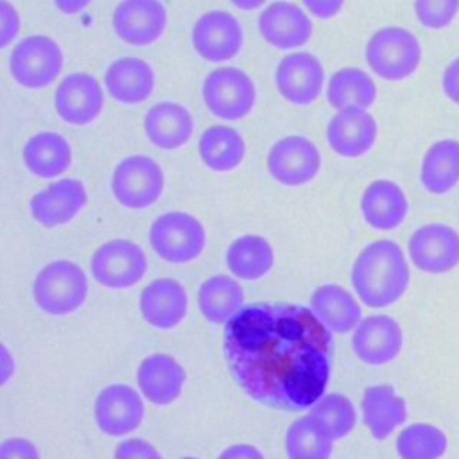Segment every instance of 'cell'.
I'll use <instances>...</instances> for the list:
<instances>
[{"instance_id": "cell-19", "label": "cell", "mask_w": 459, "mask_h": 459, "mask_svg": "<svg viewBox=\"0 0 459 459\" xmlns=\"http://www.w3.org/2000/svg\"><path fill=\"white\" fill-rule=\"evenodd\" d=\"M258 30L265 43L280 50L303 47L312 36L308 13L294 2L274 0L258 14Z\"/></svg>"}, {"instance_id": "cell-32", "label": "cell", "mask_w": 459, "mask_h": 459, "mask_svg": "<svg viewBox=\"0 0 459 459\" xmlns=\"http://www.w3.org/2000/svg\"><path fill=\"white\" fill-rule=\"evenodd\" d=\"M244 307V290L231 274H213L197 289V308L212 325H226Z\"/></svg>"}, {"instance_id": "cell-30", "label": "cell", "mask_w": 459, "mask_h": 459, "mask_svg": "<svg viewBox=\"0 0 459 459\" xmlns=\"http://www.w3.org/2000/svg\"><path fill=\"white\" fill-rule=\"evenodd\" d=\"M420 183L436 195L450 192L459 183V140L441 138L429 145L420 163Z\"/></svg>"}, {"instance_id": "cell-45", "label": "cell", "mask_w": 459, "mask_h": 459, "mask_svg": "<svg viewBox=\"0 0 459 459\" xmlns=\"http://www.w3.org/2000/svg\"><path fill=\"white\" fill-rule=\"evenodd\" d=\"M91 0H54V5L63 14H77L84 11Z\"/></svg>"}, {"instance_id": "cell-47", "label": "cell", "mask_w": 459, "mask_h": 459, "mask_svg": "<svg viewBox=\"0 0 459 459\" xmlns=\"http://www.w3.org/2000/svg\"><path fill=\"white\" fill-rule=\"evenodd\" d=\"M179 459H199V457H194V455H183V457H179Z\"/></svg>"}, {"instance_id": "cell-44", "label": "cell", "mask_w": 459, "mask_h": 459, "mask_svg": "<svg viewBox=\"0 0 459 459\" xmlns=\"http://www.w3.org/2000/svg\"><path fill=\"white\" fill-rule=\"evenodd\" d=\"M14 369H16L14 355L11 353L7 344H2V351H0V380H2V384H7L11 380V377L14 375Z\"/></svg>"}, {"instance_id": "cell-21", "label": "cell", "mask_w": 459, "mask_h": 459, "mask_svg": "<svg viewBox=\"0 0 459 459\" xmlns=\"http://www.w3.org/2000/svg\"><path fill=\"white\" fill-rule=\"evenodd\" d=\"M378 124L364 108H344L326 124V142L342 158H359L377 142Z\"/></svg>"}, {"instance_id": "cell-10", "label": "cell", "mask_w": 459, "mask_h": 459, "mask_svg": "<svg viewBox=\"0 0 459 459\" xmlns=\"http://www.w3.org/2000/svg\"><path fill=\"white\" fill-rule=\"evenodd\" d=\"M321 169L319 147L307 136L287 134L278 138L267 152L269 176L283 186L310 183Z\"/></svg>"}, {"instance_id": "cell-18", "label": "cell", "mask_w": 459, "mask_h": 459, "mask_svg": "<svg viewBox=\"0 0 459 459\" xmlns=\"http://www.w3.org/2000/svg\"><path fill=\"white\" fill-rule=\"evenodd\" d=\"M403 348V330L387 314H373L360 319L351 332V350L368 366H384L394 360Z\"/></svg>"}, {"instance_id": "cell-40", "label": "cell", "mask_w": 459, "mask_h": 459, "mask_svg": "<svg viewBox=\"0 0 459 459\" xmlns=\"http://www.w3.org/2000/svg\"><path fill=\"white\" fill-rule=\"evenodd\" d=\"M20 30V14L9 0H0V47H7Z\"/></svg>"}, {"instance_id": "cell-34", "label": "cell", "mask_w": 459, "mask_h": 459, "mask_svg": "<svg viewBox=\"0 0 459 459\" xmlns=\"http://www.w3.org/2000/svg\"><path fill=\"white\" fill-rule=\"evenodd\" d=\"M377 99V84L368 72L357 66L335 70L326 84V102L335 109L364 108L368 109Z\"/></svg>"}, {"instance_id": "cell-35", "label": "cell", "mask_w": 459, "mask_h": 459, "mask_svg": "<svg viewBox=\"0 0 459 459\" xmlns=\"http://www.w3.org/2000/svg\"><path fill=\"white\" fill-rule=\"evenodd\" d=\"M446 434L432 423H409L402 427L394 439L400 459H441L446 452Z\"/></svg>"}, {"instance_id": "cell-9", "label": "cell", "mask_w": 459, "mask_h": 459, "mask_svg": "<svg viewBox=\"0 0 459 459\" xmlns=\"http://www.w3.org/2000/svg\"><path fill=\"white\" fill-rule=\"evenodd\" d=\"M93 280L111 290L136 285L147 273V256L140 244L129 238H109L102 242L90 258Z\"/></svg>"}, {"instance_id": "cell-31", "label": "cell", "mask_w": 459, "mask_h": 459, "mask_svg": "<svg viewBox=\"0 0 459 459\" xmlns=\"http://www.w3.org/2000/svg\"><path fill=\"white\" fill-rule=\"evenodd\" d=\"M197 152L206 169L213 172H230L242 163L246 156V142L235 127L215 124L201 133Z\"/></svg>"}, {"instance_id": "cell-6", "label": "cell", "mask_w": 459, "mask_h": 459, "mask_svg": "<svg viewBox=\"0 0 459 459\" xmlns=\"http://www.w3.org/2000/svg\"><path fill=\"white\" fill-rule=\"evenodd\" d=\"M109 190L124 208H149L165 190L163 169L147 154H129L115 165L109 178Z\"/></svg>"}, {"instance_id": "cell-23", "label": "cell", "mask_w": 459, "mask_h": 459, "mask_svg": "<svg viewBox=\"0 0 459 459\" xmlns=\"http://www.w3.org/2000/svg\"><path fill=\"white\" fill-rule=\"evenodd\" d=\"M360 215L364 222L378 231L398 228L409 212L403 188L393 179H373L360 194Z\"/></svg>"}, {"instance_id": "cell-12", "label": "cell", "mask_w": 459, "mask_h": 459, "mask_svg": "<svg viewBox=\"0 0 459 459\" xmlns=\"http://www.w3.org/2000/svg\"><path fill=\"white\" fill-rule=\"evenodd\" d=\"M412 265L427 274H443L459 265V231L445 222H429L412 231L407 242Z\"/></svg>"}, {"instance_id": "cell-7", "label": "cell", "mask_w": 459, "mask_h": 459, "mask_svg": "<svg viewBox=\"0 0 459 459\" xmlns=\"http://www.w3.org/2000/svg\"><path fill=\"white\" fill-rule=\"evenodd\" d=\"M65 56L61 45L47 34H30L20 39L9 52V74L22 88L41 90L61 74Z\"/></svg>"}, {"instance_id": "cell-41", "label": "cell", "mask_w": 459, "mask_h": 459, "mask_svg": "<svg viewBox=\"0 0 459 459\" xmlns=\"http://www.w3.org/2000/svg\"><path fill=\"white\" fill-rule=\"evenodd\" d=\"M441 90L448 100L459 106V56L445 66L441 74Z\"/></svg>"}, {"instance_id": "cell-8", "label": "cell", "mask_w": 459, "mask_h": 459, "mask_svg": "<svg viewBox=\"0 0 459 459\" xmlns=\"http://www.w3.org/2000/svg\"><path fill=\"white\" fill-rule=\"evenodd\" d=\"M203 102L222 120H240L255 108L256 86L238 66H217L203 81Z\"/></svg>"}, {"instance_id": "cell-33", "label": "cell", "mask_w": 459, "mask_h": 459, "mask_svg": "<svg viewBox=\"0 0 459 459\" xmlns=\"http://www.w3.org/2000/svg\"><path fill=\"white\" fill-rule=\"evenodd\" d=\"M333 441L325 423L312 412H307L287 427L283 448L287 459H330Z\"/></svg>"}, {"instance_id": "cell-43", "label": "cell", "mask_w": 459, "mask_h": 459, "mask_svg": "<svg viewBox=\"0 0 459 459\" xmlns=\"http://www.w3.org/2000/svg\"><path fill=\"white\" fill-rule=\"evenodd\" d=\"M217 459H265L262 450L251 443H233L226 446Z\"/></svg>"}, {"instance_id": "cell-38", "label": "cell", "mask_w": 459, "mask_h": 459, "mask_svg": "<svg viewBox=\"0 0 459 459\" xmlns=\"http://www.w3.org/2000/svg\"><path fill=\"white\" fill-rule=\"evenodd\" d=\"M113 459H163V457L151 441L143 437H127L115 446Z\"/></svg>"}, {"instance_id": "cell-42", "label": "cell", "mask_w": 459, "mask_h": 459, "mask_svg": "<svg viewBox=\"0 0 459 459\" xmlns=\"http://www.w3.org/2000/svg\"><path fill=\"white\" fill-rule=\"evenodd\" d=\"M301 4L305 5L308 14L319 20H328L342 9L344 0H301Z\"/></svg>"}, {"instance_id": "cell-27", "label": "cell", "mask_w": 459, "mask_h": 459, "mask_svg": "<svg viewBox=\"0 0 459 459\" xmlns=\"http://www.w3.org/2000/svg\"><path fill=\"white\" fill-rule=\"evenodd\" d=\"M308 301L310 310L332 333L353 332L362 319L359 298L339 283L316 287Z\"/></svg>"}, {"instance_id": "cell-24", "label": "cell", "mask_w": 459, "mask_h": 459, "mask_svg": "<svg viewBox=\"0 0 459 459\" xmlns=\"http://www.w3.org/2000/svg\"><path fill=\"white\" fill-rule=\"evenodd\" d=\"M360 414L369 436L384 441L405 423L407 403L391 384H371L362 391Z\"/></svg>"}, {"instance_id": "cell-1", "label": "cell", "mask_w": 459, "mask_h": 459, "mask_svg": "<svg viewBox=\"0 0 459 459\" xmlns=\"http://www.w3.org/2000/svg\"><path fill=\"white\" fill-rule=\"evenodd\" d=\"M222 353L247 398L278 411H305L330 382L332 332L310 307L249 303L224 325Z\"/></svg>"}, {"instance_id": "cell-37", "label": "cell", "mask_w": 459, "mask_h": 459, "mask_svg": "<svg viewBox=\"0 0 459 459\" xmlns=\"http://www.w3.org/2000/svg\"><path fill=\"white\" fill-rule=\"evenodd\" d=\"M459 13V0H414V14L420 25L430 30L448 27Z\"/></svg>"}, {"instance_id": "cell-4", "label": "cell", "mask_w": 459, "mask_h": 459, "mask_svg": "<svg viewBox=\"0 0 459 459\" xmlns=\"http://www.w3.org/2000/svg\"><path fill=\"white\" fill-rule=\"evenodd\" d=\"M364 59L369 70L380 79L403 81L418 70L421 45L409 29L385 25L369 36L364 47Z\"/></svg>"}, {"instance_id": "cell-13", "label": "cell", "mask_w": 459, "mask_h": 459, "mask_svg": "<svg viewBox=\"0 0 459 459\" xmlns=\"http://www.w3.org/2000/svg\"><path fill=\"white\" fill-rule=\"evenodd\" d=\"M195 54L210 63H222L235 57L244 43L240 22L224 9L203 13L190 32Z\"/></svg>"}, {"instance_id": "cell-5", "label": "cell", "mask_w": 459, "mask_h": 459, "mask_svg": "<svg viewBox=\"0 0 459 459\" xmlns=\"http://www.w3.org/2000/svg\"><path fill=\"white\" fill-rule=\"evenodd\" d=\"M149 244L158 258L169 264L195 260L206 246L203 222L183 210L160 213L149 226Z\"/></svg>"}, {"instance_id": "cell-26", "label": "cell", "mask_w": 459, "mask_h": 459, "mask_svg": "<svg viewBox=\"0 0 459 459\" xmlns=\"http://www.w3.org/2000/svg\"><path fill=\"white\" fill-rule=\"evenodd\" d=\"M143 133L158 149H179L192 138V113L181 102L160 100L147 109L143 117Z\"/></svg>"}, {"instance_id": "cell-25", "label": "cell", "mask_w": 459, "mask_h": 459, "mask_svg": "<svg viewBox=\"0 0 459 459\" xmlns=\"http://www.w3.org/2000/svg\"><path fill=\"white\" fill-rule=\"evenodd\" d=\"M156 86L152 66L136 56H122L104 70V88L120 104H140L147 100Z\"/></svg>"}, {"instance_id": "cell-14", "label": "cell", "mask_w": 459, "mask_h": 459, "mask_svg": "<svg viewBox=\"0 0 459 459\" xmlns=\"http://www.w3.org/2000/svg\"><path fill=\"white\" fill-rule=\"evenodd\" d=\"M104 108V90L90 72H72L65 75L54 91V109L70 126L93 122Z\"/></svg>"}, {"instance_id": "cell-36", "label": "cell", "mask_w": 459, "mask_h": 459, "mask_svg": "<svg viewBox=\"0 0 459 459\" xmlns=\"http://www.w3.org/2000/svg\"><path fill=\"white\" fill-rule=\"evenodd\" d=\"M325 427L330 430L333 439H342L351 434L357 425V409L350 396L342 393H325L310 409Z\"/></svg>"}, {"instance_id": "cell-46", "label": "cell", "mask_w": 459, "mask_h": 459, "mask_svg": "<svg viewBox=\"0 0 459 459\" xmlns=\"http://www.w3.org/2000/svg\"><path fill=\"white\" fill-rule=\"evenodd\" d=\"M237 9H242V11H255L258 7H262L267 0H230Z\"/></svg>"}, {"instance_id": "cell-17", "label": "cell", "mask_w": 459, "mask_h": 459, "mask_svg": "<svg viewBox=\"0 0 459 459\" xmlns=\"http://www.w3.org/2000/svg\"><path fill=\"white\" fill-rule=\"evenodd\" d=\"M88 203V190L77 178H63L38 190L29 201L30 217L45 226L56 228L74 221Z\"/></svg>"}, {"instance_id": "cell-39", "label": "cell", "mask_w": 459, "mask_h": 459, "mask_svg": "<svg viewBox=\"0 0 459 459\" xmlns=\"http://www.w3.org/2000/svg\"><path fill=\"white\" fill-rule=\"evenodd\" d=\"M0 459H41V454L34 441L14 436L2 441Z\"/></svg>"}, {"instance_id": "cell-16", "label": "cell", "mask_w": 459, "mask_h": 459, "mask_svg": "<svg viewBox=\"0 0 459 459\" xmlns=\"http://www.w3.org/2000/svg\"><path fill=\"white\" fill-rule=\"evenodd\" d=\"M111 27L124 43L145 47L163 36L167 9L161 0H120L113 9Z\"/></svg>"}, {"instance_id": "cell-3", "label": "cell", "mask_w": 459, "mask_h": 459, "mask_svg": "<svg viewBox=\"0 0 459 459\" xmlns=\"http://www.w3.org/2000/svg\"><path fill=\"white\" fill-rule=\"evenodd\" d=\"M88 290L84 269L68 258L45 264L32 280V299L48 316H68L79 310L88 298Z\"/></svg>"}, {"instance_id": "cell-11", "label": "cell", "mask_w": 459, "mask_h": 459, "mask_svg": "<svg viewBox=\"0 0 459 459\" xmlns=\"http://www.w3.org/2000/svg\"><path fill=\"white\" fill-rule=\"evenodd\" d=\"M145 416L142 393L129 384L115 382L104 385L93 402V420L97 429L111 437L134 432Z\"/></svg>"}, {"instance_id": "cell-20", "label": "cell", "mask_w": 459, "mask_h": 459, "mask_svg": "<svg viewBox=\"0 0 459 459\" xmlns=\"http://www.w3.org/2000/svg\"><path fill=\"white\" fill-rule=\"evenodd\" d=\"M142 319L158 330H170L183 323L188 310V296L176 278H156L149 281L138 296Z\"/></svg>"}, {"instance_id": "cell-22", "label": "cell", "mask_w": 459, "mask_h": 459, "mask_svg": "<svg viewBox=\"0 0 459 459\" xmlns=\"http://www.w3.org/2000/svg\"><path fill=\"white\" fill-rule=\"evenodd\" d=\"M186 382V371L169 353H151L136 368V385L152 405L165 407L179 398Z\"/></svg>"}, {"instance_id": "cell-2", "label": "cell", "mask_w": 459, "mask_h": 459, "mask_svg": "<svg viewBox=\"0 0 459 459\" xmlns=\"http://www.w3.org/2000/svg\"><path fill=\"white\" fill-rule=\"evenodd\" d=\"M350 280L359 301L369 308H384L405 294L411 281L409 262L400 244L378 238L357 253Z\"/></svg>"}, {"instance_id": "cell-28", "label": "cell", "mask_w": 459, "mask_h": 459, "mask_svg": "<svg viewBox=\"0 0 459 459\" xmlns=\"http://www.w3.org/2000/svg\"><path fill=\"white\" fill-rule=\"evenodd\" d=\"M22 156L25 169L32 176L54 179L70 169L72 145L61 133L43 129L27 138Z\"/></svg>"}, {"instance_id": "cell-29", "label": "cell", "mask_w": 459, "mask_h": 459, "mask_svg": "<svg viewBox=\"0 0 459 459\" xmlns=\"http://www.w3.org/2000/svg\"><path fill=\"white\" fill-rule=\"evenodd\" d=\"M224 264L231 276L255 281L273 269L274 249L265 237L246 233L230 242L224 253Z\"/></svg>"}, {"instance_id": "cell-15", "label": "cell", "mask_w": 459, "mask_h": 459, "mask_svg": "<svg viewBox=\"0 0 459 459\" xmlns=\"http://www.w3.org/2000/svg\"><path fill=\"white\" fill-rule=\"evenodd\" d=\"M274 84L287 102L308 106L321 95L325 86L323 63L310 52H290L278 61Z\"/></svg>"}]
</instances>
